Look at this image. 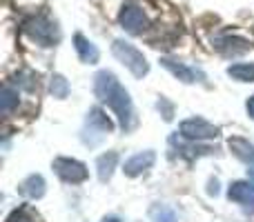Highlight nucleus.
I'll list each match as a JSON object with an SVG mask.
<instances>
[{"mask_svg": "<svg viewBox=\"0 0 254 222\" xmlns=\"http://www.w3.org/2000/svg\"><path fill=\"white\" fill-rule=\"evenodd\" d=\"M94 93L101 102H107V105L114 109V113L119 116L121 129L129 131L134 129L136 118H134V107H131L129 93L121 87V83L116 80V76L112 71H98L94 76Z\"/></svg>", "mask_w": 254, "mask_h": 222, "instance_id": "obj_1", "label": "nucleus"}, {"mask_svg": "<svg viewBox=\"0 0 254 222\" xmlns=\"http://www.w3.org/2000/svg\"><path fill=\"white\" fill-rule=\"evenodd\" d=\"M22 31L40 47H54L61 40V31H58L56 22H52L47 16H31L29 20H25Z\"/></svg>", "mask_w": 254, "mask_h": 222, "instance_id": "obj_2", "label": "nucleus"}, {"mask_svg": "<svg viewBox=\"0 0 254 222\" xmlns=\"http://www.w3.org/2000/svg\"><path fill=\"white\" fill-rule=\"evenodd\" d=\"M112 53L116 56L119 62H123L136 78L147 76L149 65H147V60H145V56L134 47V44L125 43V40H114V44H112Z\"/></svg>", "mask_w": 254, "mask_h": 222, "instance_id": "obj_3", "label": "nucleus"}, {"mask_svg": "<svg viewBox=\"0 0 254 222\" xmlns=\"http://www.w3.org/2000/svg\"><path fill=\"white\" fill-rule=\"evenodd\" d=\"M119 22H121V27H123L127 34H134V36L143 34V31L149 27V20H147V16H145L143 7L136 4V2H127L125 7L121 9Z\"/></svg>", "mask_w": 254, "mask_h": 222, "instance_id": "obj_4", "label": "nucleus"}, {"mask_svg": "<svg viewBox=\"0 0 254 222\" xmlns=\"http://www.w3.org/2000/svg\"><path fill=\"white\" fill-rule=\"evenodd\" d=\"M181 135L188 140H212V138H219L221 129L214 127L212 122L203 120V118H190V120H183L179 127Z\"/></svg>", "mask_w": 254, "mask_h": 222, "instance_id": "obj_5", "label": "nucleus"}, {"mask_svg": "<svg viewBox=\"0 0 254 222\" xmlns=\"http://www.w3.org/2000/svg\"><path fill=\"white\" fill-rule=\"evenodd\" d=\"M54 171L61 180L65 182H71V184H80L87 180V167L83 162L74 160V158H56L54 160Z\"/></svg>", "mask_w": 254, "mask_h": 222, "instance_id": "obj_6", "label": "nucleus"}, {"mask_svg": "<svg viewBox=\"0 0 254 222\" xmlns=\"http://www.w3.org/2000/svg\"><path fill=\"white\" fill-rule=\"evenodd\" d=\"M214 47L225 58H234V56H241V53L250 51V43L246 38H241V36H221V38L214 40Z\"/></svg>", "mask_w": 254, "mask_h": 222, "instance_id": "obj_7", "label": "nucleus"}, {"mask_svg": "<svg viewBox=\"0 0 254 222\" xmlns=\"http://www.w3.org/2000/svg\"><path fill=\"white\" fill-rule=\"evenodd\" d=\"M161 65L165 67L167 71H170L174 78H179L181 83H198V80H203L205 76L201 74V71H196V69H192V67H188V65H183V62H179V60H172V58H163L161 60Z\"/></svg>", "mask_w": 254, "mask_h": 222, "instance_id": "obj_8", "label": "nucleus"}, {"mask_svg": "<svg viewBox=\"0 0 254 222\" xmlns=\"http://www.w3.org/2000/svg\"><path fill=\"white\" fill-rule=\"evenodd\" d=\"M154 160H156V153L147 149V151H140V153H136V156H131L129 160L125 162L123 171H125V176H129V178H136V176H140L143 171L152 169Z\"/></svg>", "mask_w": 254, "mask_h": 222, "instance_id": "obj_9", "label": "nucleus"}, {"mask_svg": "<svg viewBox=\"0 0 254 222\" xmlns=\"http://www.w3.org/2000/svg\"><path fill=\"white\" fill-rule=\"evenodd\" d=\"M228 198L232 202H239V205L254 207V182L250 178H248L246 182H232V184H230Z\"/></svg>", "mask_w": 254, "mask_h": 222, "instance_id": "obj_10", "label": "nucleus"}, {"mask_svg": "<svg viewBox=\"0 0 254 222\" xmlns=\"http://www.w3.org/2000/svg\"><path fill=\"white\" fill-rule=\"evenodd\" d=\"M74 47H76V53H78V58L83 62H87V65H94V62H98V49L94 43H89L87 38H85L83 34H76L74 36Z\"/></svg>", "mask_w": 254, "mask_h": 222, "instance_id": "obj_11", "label": "nucleus"}, {"mask_svg": "<svg viewBox=\"0 0 254 222\" xmlns=\"http://www.w3.org/2000/svg\"><path fill=\"white\" fill-rule=\"evenodd\" d=\"M228 144H230L232 153L239 158V160L254 167V144H250L246 138H237V135H234V138H230Z\"/></svg>", "mask_w": 254, "mask_h": 222, "instance_id": "obj_12", "label": "nucleus"}, {"mask_svg": "<svg viewBox=\"0 0 254 222\" xmlns=\"http://www.w3.org/2000/svg\"><path fill=\"white\" fill-rule=\"evenodd\" d=\"M116 165H119V153H116V151H107V153H103V156L96 160L98 180H101V182H107V180L112 178V174H114Z\"/></svg>", "mask_w": 254, "mask_h": 222, "instance_id": "obj_13", "label": "nucleus"}, {"mask_svg": "<svg viewBox=\"0 0 254 222\" xmlns=\"http://www.w3.org/2000/svg\"><path fill=\"white\" fill-rule=\"evenodd\" d=\"M87 127L94 131H101V133H110V131L114 129V122L105 116L103 109L94 107V109H89V113H87Z\"/></svg>", "mask_w": 254, "mask_h": 222, "instance_id": "obj_14", "label": "nucleus"}, {"mask_svg": "<svg viewBox=\"0 0 254 222\" xmlns=\"http://www.w3.org/2000/svg\"><path fill=\"white\" fill-rule=\"evenodd\" d=\"M20 191L25 193L27 198H31V200L43 198L45 196V180H43V176H36V174L29 176V178L20 184Z\"/></svg>", "mask_w": 254, "mask_h": 222, "instance_id": "obj_15", "label": "nucleus"}, {"mask_svg": "<svg viewBox=\"0 0 254 222\" xmlns=\"http://www.w3.org/2000/svg\"><path fill=\"white\" fill-rule=\"evenodd\" d=\"M228 76L239 83H254V65L252 62H237L228 67Z\"/></svg>", "mask_w": 254, "mask_h": 222, "instance_id": "obj_16", "label": "nucleus"}, {"mask_svg": "<svg viewBox=\"0 0 254 222\" xmlns=\"http://www.w3.org/2000/svg\"><path fill=\"white\" fill-rule=\"evenodd\" d=\"M16 107H18V91L7 85V87L0 91V111H2L4 116H9Z\"/></svg>", "mask_w": 254, "mask_h": 222, "instance_id": "obj_17", "label": "nucleus"}, {"mask_svg": "<svg viewBox=\"0 0 254 222\" xmlns=\"http://www.w3.org/2000/svg\"><path fill=\"white\" fill-rule=\"evenodd\" d=\"M49 91H52L54 98H61V100L69 96V83L65 80V76H54L52 83H49Z\"/></svg>", "mask_w": 254, "mask_h": 222, "instance_id": "obj_18", "label": "nucleus"}, {"mask_svg": "<svg viewBox=\"0 0 254 222\" xmlns=\"http://www.w3.org/2000/svg\"><path fill=\"white\" fill-rule=\"evenodd\" d=\"M152 216H154V222H176L174 211L167 209V207H156L152 211Z\"/></svg>", "mask_w": 254, "mask_h": 222, "instance_id": "obj_19", "label": "nucleus"}, {"mask_svg": "<svg viewBox=\"0 0 254 222\" xmlns=\"http://www.w3.org/2000/svg\"><path fill=\"white\" fill-rule=\"evenodd\" d=\"M13 80H16V85H20V87H25V89H34V76L31 74H25V71H20V74H16L13 76Z\"/></svg>", "mask_w": 254, "mask_h": 222, "instance_id": "obj_20", "label": "nucleus"}, {"mask_svg": "<svg viewBox=\"0 0 254 222\" xmlns=\"http://www.w3.org/2000/svg\"><path fill=\"white\" fill-rule=\"evenodd\" d=\"M158 111H163L165 120H172V116H174V105H170L165 98H161V100H158Z\"/></svg>", "mask_w": 254, "mask_h": 222, "instance_id": "obj_21", "label": "nucleus"}, {"mask_svg": "<svg viewBox=\"0 0 254 222\" xmlns=\"http://www.w3.org/2000/svg\"><path fill=\"white\" fill-rule=\"evenodd\" d=\"M27 214H29L27 209L16 211V214H13L11 218H9V222H36V218H27Z\"/></svg>", "mask_w": 254, "mask_h": 222, "instance_id": "obj_22", "label": "nucleus"}, {"mask_svg": "<svg viewBox=\"0 0 254 222\" xmlns=\"http://www.w3.org/2000/svg\"><path fill=\"white\" fill-rule=\"evenodd\" d=\"M207 193H210V196H216V193H219V182H216V180H212V182H210Z\"/></svg>", "mask_w": 254, "mask_h": 222, "instance_id": "obj_23", "label": "nucleus"}, {"mask_svg": "<svg viewBox=\"0 0 254 222\" xmlns=\"http://www.w3.org/2000/svg\"><path fill=\"white\" fill-rule=\"evenodd\" d=\"M248 113H250V116H252V120H254V96L252 98H248Z\"/></svg>", "mask_w": 254, "mask_h": 222, "instance_id": "obj_24", "label": "nucleus"}, {"mask_svg": "<svg viewBox=\"0 0 254 222\" xmlns=\"http://www.w3.org/2000/svg\"><path fill=\"white\" fill-rule=\"evenodd\" d=\"M103 222H121V220H119V218H114V216H112V218H105Z\"/></svg>", "mask_w": 254, "mask_h": 222, "instance_id": "obj_25", "label": "nucleus"}, {"mask_svg": "<svg viewBox=\"0 0 254 222\" xmlns=\"http://www.w3.org/2000/svg\"><path fill=\"white\" fill-rule=\"evenodd\" d=\"M248 178H250L252 182H254V171H250V174H248Z\"/></svg>", "mask_w": 254, "mask_h": 222, "instance_id": "obj_26", "label": "nucleus"}]
</instances>
